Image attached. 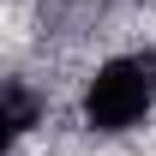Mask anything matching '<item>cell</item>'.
Masks as SVG:
<instances>
[{
    "label": "cell",
    "instance_id": "3",
    "mask_svg": "<svg viewBox=\"0 0 156 156\" xmlns=\"http://www.w3.org/2000/svg\"><path fill=\"white\" fill-rule=\"evenodd\" d=\"M150 72H156V54H150Z\"/></svg>",
    "mask_w": 156,
    "mask_h": 156
},
{
    "label": "cell",
    "instance_id": "1",
    "mask_svg": "<svg viewBox=\"0 0 156 156\" xmlns=\"http://www.w3.org/2000/svg\"><path fill=\"white\" fill-rule=\"evenodd\" d=\"M150 102H156V72H150V60H132V54L102 60L96 78L84 84V120H90L96 132H126V126H138V120L150 114Z\"/></svg>",
    "mask_w": 156,
    "mask_h": 156
},
{
    "label": "cell",
    "instance_id": "2",
    "mask_svg": "<svg viewBox=\"0 0 156 156\" xmlns=\"http://www.w3.org/2000/svg\"><path fill=\"white\" fill-rule=\"evenodd\" d=\"M36 114H42V102L24 90V84H6V132L12 138H24L30 126H36Z\"/></svg>",
    "mask_w": 156,
    "mask_h": 156
}]
</instances>
